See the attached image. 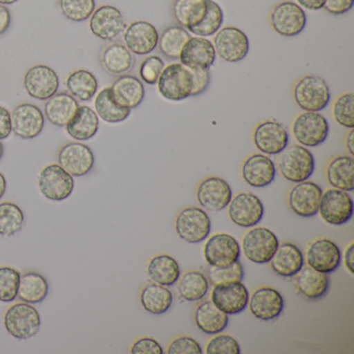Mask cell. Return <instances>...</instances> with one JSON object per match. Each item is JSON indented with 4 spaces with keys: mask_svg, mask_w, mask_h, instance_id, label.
Here are the masks:
<instances>
[{
    "mask_svg": "<svg viewBox=\"0 0 354 354\" xmlns=\"http://www.w3.org/2000/svg\"><path fill=\"white\" fill-rule=\"evenodd\" d=\"M24 86L28 96L46 101L59 91V78L57 72L48 66L37 65L26 71Z\"/></svg>",
    "mask_w": 354,
    "mask_h": 354,
    "instance_id": "cell-16",
    "label": "cell"
},
{
    "mask_svg": "<svg viewBox=\"0 0 354 354\" xmlns=\"http://www.w3.org/2000/svg\"><path fill=\"white\" fill-rule=\"evenodd\" d=\"M95 111L99 119L109 124L122 123L129 118L131 109L120 106L111 96V88H104L95 99Z\"/></svg>",
    "mask_w": 354,
    "mask_h": 354,
    "instance_id": "cell-41",
    "label": "cell"
},
{
    "mask_svg": "<svg viewBox=\"0 0 354 354\" xmlns=\"http://www.w3.org/2000/svg\"><path fill=\"white\" fill-rule=\"evenodd\" d=\"M353 200L349 192L330 188L323 192L318 213L330 225H346L353 216Z\"/></svg>",
    "mask_w": 354,
    "mask_h": 354,
    "instance_id": "cell-8",
    "label": "cell"
},
{
    "mask_svg": "<svg viewBox=\"0 0 354 354\" xmlns=\"http://www.w3.org/2000/svg\"><path fill=\"white\" fill-rule=\"evenodd\" d=\"M26 223L24 211L15 203H0V235L10 237L21 231Z\"/></svg>",
    "mask_w": 354,
    "mask_h": 354,
    "instance_id": "cell-43",
    "label": "cell"
},
{
    "mask_svg": "<svg viewBox=\"0 0 354 354\" xmlns=\"http://www.w3.org/2000/svg\"><path fill=\"white\" fill-rule=\"evenodd\" d=\"M98 80L96 76L86 69H78L72 72L66 80L68 92L76 100L88 102L94 98L98 91Z\"/></svg>",
    "mask_w": 354,
    "mask_h": 354,
    "instance_id": "cell-38",
    "label": "cell"
},
{
    "mask_svg": "<svg viewBox=\"0 0 354 354\" xmlns=\"http://www.w3.org/2000/svg\"><path fill=\"white\" fill-rule=\"evenodd\" d=\"M248 299L250 292L242 281L214 286L211 292V301L229 316L243 312L248 308Z\"/></svg>",
    "mask_w": 354,
    "mask_h": 354,
    "instance_id": "cell-23",
    "label": "cell"
},
{
    "mask_svg": "<svg viewBox=\"0 0 354 354\" xmlns=\"http://www.w3.org/2000/svg\"><path fill=\"white\" fill-rule=\"evenodd\" d=\"M11 12L6 6L0 5V36L7 32L11 26Z\"/></svg>",
    "mask_w": 354,
    "mask_h": 354,
    "instance_id": "cell-56",
    "label": "cell"
},
{
    "mask_svg": "<svg viewBox=\"0 0 354 354\" xmlns=\"http://www.w3.org/2000/svg\"><path fill=\"white\" fill-rule=\"evenodd\" d=\"M354 244L353 242L348 245L346 248L345 254H344V263H345L346 269L349 271L350 274L353 275L354 273Z\"/></svg>",
    "mask_w": 354,
    "mask_h": 354,
    "instance_id": "cell-58",
    "label": "cell"
},
{
    "mask_svg": "<svg viewBox=\"0 0 354 354\" xmlns=\"http://www.w3.org/2000/svg\"><path fill=\"white\" fill-rule=\"evenodd\" d=\"M213 43L204 37H190L182 48L179 61L190 70H210L216 62Z\"/></svg>",
    "mask_w": 354,
    "mask_h": 354,
    "instance_id": "cell-22",
    "label": "cell"
},
{
    "mask_svg": "<svg viewBox=\"0 0 354 354\" xmlns=\"http://www.w3.org/2000/svg\"><path fill=\"white\" fill-rule=\"evenodd\" d=\"M248 306L257 319L270 321L281 316L285 301L281 294L274 288L260 287L250 296Z\"/></svg>",
    "mask_w": 354,
    "mask_h": 354,
    "instance_id": "cell-25",
    "label": "cell"
},
{
    "mask_svg": "<svg viewBox=\"0 0 354 354\" xmlns=\"http://www.w3.org/2000/svg\"><path fill=\"white\" fill-rule=\"evenodd\" d=\"M194 86L192 97L201 96L208 90L211 82L210 70H192Z\"/></svg>",
    "mask_w": 354,
    "mask_h": 354,
    "instance_id": "cell-53",
    "label": "cell"
},
{
    "mask_svg": "<svg viewBox=\"0 0 354 354\" xmlns=\"http://www.w3.org/2000/svg\"><path fill=\"white\" fill-rule=\"evenodd\" d=\"M111 92L113 100L120 106L131 111L140 106L146 96L144 82L128 73L118 76L111 84Z\"/></svg>",
    "mask_w": 354,
    "mask_h": 354,
    "instance_id": "cell-27",
    "label": "cell"
},
{
    "mask_svg": "<svg viewBox=\"0 0 354 354\" xmlns=\"http://www.w3.org/2000/svg\"><path fill=\"white\" fill-rule=\"evenodd\" d=\"M190 37V32L181 26H169L159 35L157 48L167 59L177 61L179 59L182 48Z\"/></svg>",
    "mask_w": 354,
    "mask_h": 354,
    "instance_id": "cell-42",
    "label": "cell"
},
{
    "mask_svg": "<svg viewBox=\"0 0 354 354\" xmlns=\"http://www.w3.org/2000/svg\"><path fill=\"white\" fill-rule=\"evenodd\" d=\"M269 18L272 30L286 38L298 36L306 26V12L293 1H283L275 5Z\"/></svg>",
    "mask_w": 354,
    "mask_h": 354,
    "instance_id": "cell-9",
    "label": "cell"
},
{
    "mask_svg": "<svg viewBox=\"0 0 354 354\" xmlns=\"http://www.w3.org/2000/svg\"><path fill=\"white\" fill-rule=\"evenodd\" d=\"M99 117L91 107L82 105L75 117L66 126L68 136L77 142H86L96 136L99 130Z\"/></svg>",
    "mask_w": 354,
    "mask_h": 354,
    "instance_id": "cell-36",
    "label": "cell"
},
{
    "mask_svg": "<svg viewBox=\"0 0 354 354\" xmlns=\"http://www.w3.org/2000/svg\"><path fill=\"white\" fill-rule=\"evenodd\" d=\"M207 0H174L171 14L178 26L189 32L204 19Z\"/></svg>",
    "mask_w": 354,
    "mask_h": 354,
    "instance_id": "cell-35",
    "label": "cell"
},
{
    "mask_svg": "<svg viewBox=\"0 0 354 354\" xmlns=\"http://www.w3.org/2000/svg\"><path fill=\"white\" fill-rule=\"evenodd\" d=\"M326 179L335 189L354 190V159L348 155L333 157L326 167Z\"/></svg>",
    "mask_w": 354,
    "mask_h": 354,
    "instance_id": "cell-32",
    "label": "cell"
},
{
    "mask_svg": "<svg viewBox=\"0 0 354 354\" xmlns=\"http://www.w3.org/2000/svg\"><path fill=\"white\" fill-rule=\"evenodd\" d=\"M304 261L315 270L330 274L341 265V250L333 240L319 238L310 242L306 248Z\"/></svg>",
    "mask_w": 354,
    "mask_h": 354,
    "instance_id": "cell-15",
    "label": "cell"
},
{
    "mask_svg": "<svg viewBox=\"0 0 354 354\" xmlns=\"http://www.w3.org/2000/svg\"><path fill=\"white\" fill-rule=\"evenodd\" d=\"M194 321L203 333L215 335L227 328L229 315L221 312L211 300H205L196 306Z\"/></svg>",
    "mask_w": 354,
    "mask_h": 354,
    "instance_id": "cell-33",
    "label": "cell"
},
{
    "mask_svg": "<svg viewBox=\"0 0 354 354\" xmlns=\"http://www.w3.org/2000/svg\"><path fill=\"white\" fill-rule=\"evenodd\" d=\"M174 295L165 286L152 283L140 292V304L145 310L153 315H162L173 306Z\"/></svg>",
    "mask_w": 354,
    "mask_h": 354,
    "instance_id": "cell-37",
    "label": "cell"
},
{
    "mask_svg": "<svg viewBox=\"0 0 354 354\" xmlns=\"http://www.w3.org/2000/svg\"><path fill=\"white\" fill-rule=\"evenodd\" d=\"M165 64L158 55H149L140 65V78L148 86H156L159 76L165 69Z\"/></svg>",
    "mask_w": 354,
    "mask_h": 354,
    "instance_id": "cell-49",
    "label": "cell"
},
{
    "mask_svg": "<svg viewBox=\"0 0 354 354\" xmlns=\"http://www.w3.org/2000/svg\"><path fill=\"white\" fill-rule=\"evenodd\" d=\"M3 153H5V147H3V142L0 140V160L3 158Z\"/></svg>",
    "mask_w": 354,
    "mask_h": 354,
    "instance_id": "cell-62",
    "label": "cell"
},
{
    "mask_svg": "<svg viewBox=\"0 0 354 354\" xmlns=\"http://www.w3.org/2000/svg\"><path fill=\"white\" fill-rule=\"evenodd\" d=\"M279 244V238L271 230L257 227L244 235L241 250L250 262L266 264L270 262Z\"/></svg>",
    "mask_w": 354,
    "mask_h": 354,
    "instance_id": "cell-10",
    "label": "cell"
},
{
    "mask_svg": "<svg viewBox=\"0 0 354 354\" xmlns=\"http://www.w3.org/2000/svg\"><path fill=\"white\" fill-rule=\"evenodd\" d=\"M271 269L279 277H294L306 264L301 250L295 244H279L270 260Z\"/></svg>",
    "mask_w": 354,
    "mask_h": 354,
    "instance_id": "cell-28",
    "label": "cell"
},
{
    "mask_svg": "<svg viewBox=\"0 0 354 354\" xmlns=\"http://www.w3.org/2000/svg\"><path fill=\"white\" fill-rule=\"evenodd\" d=\"M295 286L306 299L318 300L328 293L330 279L326 273L319 272L310 266H304L295 275Z\"/></svg>",
    "mask_w": 354,
    "mask_h": 354,
    "instance_id": "cell-31",
    "label": "cell"
},
{
    "mask_svg": "<svg viewBox=\"0 0 354 354\" xmlns=\"http://www.w3.org/2000/svg\"><path fill=\"white\" fill-rule=\"evenodd\" d=\"M123 39L130 53L148 55L158 46L159 32L150 22L134 21L124 30Z\"/></svg>",
    "mask_w": 354,
    "mask_h": 354,
    "instance_id": "cell-24",
    "label": "cell"
},
{
    "mask_svg": "<svg viewBox=\"0 0 354 354\" xmlns=\"http://www.w3.org/2000/svg\"><path fill=\"white\" fill-rule=\"evenodd\" d=\"M130 352L132 354H163V348L157 339L151 337H142L136 339Z\"/></svg>",
    "mask_w": 354,
    "mask_h": 354,
    "instance_id": "cell-52",
    "label": "cell"
},
{
    "mask_svg": "<svg viewBox=\"0 0 354 354\" xmlns=\"http://www.w3.org/2000/svg\"><path fill=\"white\" fill-rule=\"evenodd\" d=\"M21 272L10 266L0 267V301L11 302L18 297Z\"/></svg>",
    "mask_w": 354,
    "mask_h": 354,
    "instance_id": "cell-48",
    "label": "cell"
},
{
    "mask_svg": "<svg viewBox=\"0 0 354 354\" xmlns=\"http://www.w3.org/2000/svg\"><path fill=\"white\" fill-rule=\"evenodd\" d=\"M212 43L217 57L227 63H239L250 53L248 37L235 26L221 28L214 35Z\"/></svg>",
    "mask_w": 354,
    "mask_h": 354,
    "instance_id": "cell-7",
    "label": "cell"
},
{
    "mask_svg": "<svg viewBox=\"0 0 354 354\" xmlns=\"http://www.w3.org/2000/svg\"><path fill=\"white\" fill-rule=\"evenodd\" d=\"M80 109L77 100L66 92L57 93L46 100L44 115L53 125L66 127Z\"/></svg>",
    "mask_w": 354,
    "mask_h": 354,
    "instance_id": "cell-29",
    "label": "cell"
},
{
    "mask_svg": "<svg viewBox=\"0 0 354 354\" xmlns=\"http://www.w3.org/2000/svg\"><path fill=\"white\" fill-rule=\"evenodd\" d=\"M18 0H0V5L11 6L17 3Z\"/></svg>",
    "mask_w": 354,
    "mask_h": 354,
    "instance_id": "cell-61",
    "label": "cell"
},
{
    "mask_svg": "<svg viewBox=\"0 0 354 354\" xmlns=\"http://www.w3.org/2000/svg\"><path fill=\"white\" fill-rule=\"evenodd\" d=\"M346 149H347L348 153L350 156H354V130L349 129L347 136H346L345 140Z\"/></svg>",
    "mask_w": 354,
    "mask_h": 354,
    "instance_id": "cell-59",
    "label": "cell"
},
{
    "mask_svg": "<svg viewBox=\"0 0 354 354\" xmlns=\"http://www.w3.org/2000/svg\"><path fill=\"white\" fill-rule=\"evenodd\" d=\"M232 198H233V192L231 186L223 178H206L198 184V190H196L198 204L205 210L212 211V212H217L227 208Z\"/></svg>",
    "mask_w": 354,
    "mask_h": 354,
    "instance_id": "cell-20",
    "label": "cell"
},
{
    "mask_svg": "<svg viewBox=\"0 0 354 354\" xmlns=\"http://www.w3.org/2000/svg\"><path fill=\"white\" fill-rule=\"evenodd\" d=\"M159 95L171 102H181L192 97L194 80L192 70L181 63L165 67L156 84Z\"/></svg>",
    "mask_w": 354,
    "mask_h": 354,
    "instance_id": "cell-2",
    "label": "cell"
},
{
    "mask_svg": "<svg viewBox=\"0 0 354 354\" xmlns=\"http://www.w3.org/2000/svg\"><path fill=\"white\" fill-rule=\"evenodd\" d=\"M241 175L248 185L266 187L274 181L277 167L268 155L252 154L242 163Z\"/></svg>",
    "mask_w": 354,
    "mask_h": 354,
    "instance_id": "cell-26",
    "label": "cell"
},
{
    "mask_svg": "<svg viewBox=\"0 0 354 354\" xmlns=\"http://www.w3.org/2000/svg\"><path fill=\"white\" fill-rule=\"evenodd\" d=\"M227 208L230 219L238 227H254L264 217V205L260 198L252 192H240L232 198Z\"/></svg>",
    "mask_w": 354,
    "mask_h": 354,
    "instance_id": "cell-13",
    "label": "cell"
},
{
    "mask_svg": "<svg viewBox=\"0 0 354 354\" xmlns=\"http://www.w3.org/2000/svg\"><path fill=\"white\" fill-rule=\"evenodd\" d=\"M223 11L221 6L214 0H207V12L203 21L196 28L189 30L194 36L209 37L214 36L223 24Z\"/></svg>",
    "mask_w": 354,
    "mask_h": 354,
    "instance_id": "cell-44",
    "label": "cell"
},
{
    "mask_svg": "<svg viewBox=\"0 0 354 354\" xmlns=\"http://www.w3.org/2000/svg\"><path fill=\"white\" fill-rule=\"evenodd\" d=\"M293 99L301 111L320 113L330 102V88L320 76H302L294 84Z\"/></svg>",
    "mask_w": 354,
    "mask_h": 354,
    "instance_id": "cell-1",
    "label": "cell"
},
{
    "mask_svg": "<svg viewBox=\"0 0 354 354\" xmlns=\"http://www.w3.org/2000/svg\"><path fill=\"white\" fill-rule=\"evenodd\" d=\"M47 279L36 271H28L20 277L18 297L21 301L30 304H41L48 295Z\"/></svg>",
    "mask_w": 354,
    "mask_h": 354,
    "instance_id": "cell-39",
    "label": "cell"
},
{
    "mask_svg": "<svg viewBox=\"0 0 354 354\" xmlns=\"http://www.w3.org/2000/svg\"><path fill=\"white\" fill-rule=\"evenodd\" d=\"M323 190L315 182L306 181L296 183L289 192V207L296 215L304 218L316 216Z\"/></svg>",
    "mask_w": 354,
    "mask_h": 354,
    "instance_id": "cell-21",
    "label": "cell"
},
{
    "mask_svg": "<svg viewBox=\"0 0 354 354\" xmlns=\"http://www.w3.org/2000/svg\"><path fill=\"white\" fill-rule=\"evenodd\" d=\"M62 14L73 22H84L94 13L95 0H59Z\"/></svg>",
    "mask_w": 354,
    "mask_h": 354,
    "instance_id": "cell-45",
    "label": "cell"
},
{
    "mask_svg": "<svg viewBox=\"0 0 354 354\" xmlns=\"http://www.w3.org/2000/svg\"><path fill=\"white\" fill-rule=\"evenodd\" d=\"M354 0H325L323 9L330 15H344L353 8Z\"/></svg>",
    "mask_w": 354,
    "mask_h": 354,
    "instance_id": "cell-54",
    "label": "cell"
},
{
    "mask_svg": "<svg viewBox=\"0 0 354 354\" xmlns=\"http://www.w3.org/2000/svg\"><path fill=\"white\" fill-rule=\"evenodd\" d=\"M38 186L41 194L53 202L67 200L74 190L73 176L59 165H49L40 171Z\"/></svg>",
    "mask_w": 354,
    "mask_h": 354,
    "instance_id": "cell-11",
    "label": "cell"
},
{
    "mask_svg": "<svg viewBox=\"0 0 354 354\" xmlns=\"http://www.w3.org/2000/svg\"><path fill=\"white\" fill-rule=\"evenodd\" d=\"M100 64L106 73L113 76L129 73L133 69V53L121 43H111L101 50Z\"/></svg>",
    "mask_w": 354,
    "mask_h": 354,
    "instance_id": "cell-30",
    "label": "cell"
},
{
    "mask_svg": "<svg viewBox=\"0 0 354 354\" xmlns=\"http://www.w3.org/2000/svg\"><path fill=\"white\" fill-rule=\"evenodd\" d=\"M241 246L235 237L227 233H217L207 240L204 257L209 266L227 267L239 261Z\"/></svg>",
    "mask_w": 354,
    "mask_h": 354,
    "instance_id": "cell-14",
    "label": "cell"
},
{
    "mask_svg": "<svg viewBox=\"0 0 354 354\" xmlns=\"http://www.w3.org/2000/svg\"><path fill=\"white\" fill-rule=\"evenodd\" d=\"M207 279L213 286L227 285V283L242 281L244 277L243 265L240 261L227 267L210 266L207 269Z\"/></svg>",
    "mask_w": 354,
    "mask_h": 354,
    "instance_id": "cell-47",
    "label": "cell"
},
{
    "mask_svg": "<svg viewBox=\"0 0 354 354\" xmlns=\"http://www.w3.org/2000/svg\"><path fill=\"white\" fill-rule=\"evenodd\" d=\"M6 190H7V180L3 174L0 171V200L5 196Z\"/></svg>",
    "mask_w": 354,
    "mask_h": 354,
    "instance_id": "cell-60",
    "label": "cell"
},
{
    "mask_svg": "<svg viewBox=\"0 0 354 354\" xmlns=\"http://www.w3.org/2000/svg\"><path fill=\"white\" fill-rule=\"evenodd\" d=\"M207 354H240L241 348L235 337L217 333L207 344Z\"/></svg>",
    "mask_w": 354,
    "mask_h": 354,
    "instance_id": "cell-50",
    "label": "cell"
},
{
    "mask_svg": "<svg viewBox=\"0 0 354 354\" xmlns=\"http://www.w3.org/2000/svg\"><path fill=\"white\" fill-rule=\"evenodd\" d=\"M5 327L15 339H28L40 330L41 317L38 310L28 302H17L5 314Z\"/></svg>",
    "mask_w": 354,
    "mask_h": 354,
    "instance_id": "cell-4",
    "label": "cell"
},
{
    "mask_svg": "<svg viewBox=\"0 0 354 354\" xmlns=\"http://www.w3.org/2000/svg\"><path fill=\"white\" fill-rule=\"evenodd\" d=\"M333 117L342 127L347 129L354 128V95L344 93L339 95L333 104Z\"/></svg>",
    "mask_w": 354,
    "mask_h": 354,
    "instance_id": "cell-46",
    "label": "cell"
},
{
    "mask_svg": "<svg viewBox=\"0 0 354 354\" xmlns=\"http://www.w3.org/2000/svg\"><path fill=\"white\" fill-rule=\"evenodd\" d=\"M59 165L73 177H84L91 173L95 165L92 149L82 142L64 145L57 155Z\"/></svg>",
    "mask_w": 354,
    "mask_h": 354,
    "instance_id": "cell-17",
    "label": "cell"
},
{
    "mask_svg": "<svg viewBox=\"0 0 354 354\" xmlns=\"http://www.w3.org/2000/svg\"><path fill=\"white\" fill-rule=\"evenodd\" d=\"M252 140L262 154L279 155L289 146V131L283 124L267 120L254 128Z\"/></svg>",
    "mask_w": 354,
    "mask_h": 354,
    "instance_id": "cell-12",
    "label": "cell"
},
{
    "mask_svg": "<svg viewBox=\"0 0 354 354\" xmlns=\"http://www.w3.org/2000/svg\"><path fill=\"white\" fill-rule=\"evenodd\" d=\"M147 272L151 281L165 287L175 285L181 277V268L178 261L165 254L153 257L147 267Z\"/></svg>",
    "mask_w": 354,
    "mask_h": 354,
    "instance_id": "cell-34",
    "label": "cell"
},
{
    "mask_svg": "<svg viewBox=\"0 0 354 354\" xmlns=\"http://www.w3.org/2000/svg\"><path fill=\"white\" fill-rule=\"evenodd\" d=\"M12 115V132L22 140H34L42 133L45 115L40 107L22 103L14 109Z\"/></svg>",
    "mask_w": 354,
    "mask_h": 354,
    "instance_id": "cell-19",
    "label": "cell"
},
{
    "mask_svg": "<svg viewBox=\"0 0 354 354\" xmlns=\"http://www.w3.org/2000/svg\"><path fill=\"white\" fill-rule=\"evenodd\" d=\"M315 165L314 155L301 145L288 146L277 160L281 175L295 184L310 179L314 174Z\"/></svg>",
    "mask_w": 354,
    "mask_h": 354,
    "instance_id": "cell-3",
    "label": "cell"
},
{
    "mask_svg": "<svg viewBox=\"0 0 354 354\" xmlns=\"http://www.w3.org/2000/svg\"><path fill=\"white\" fill-rule=\"evenodd\" d=\"M90 18L91 32L103 41L115 40L127 28L123 14L113 6H101Z\"/></svg>",
    "mask_w": 354,
    "mask_h": 354,
    "instance_id": "cell-18",
    "label": "cell"
},
{
    "mask_svg": "<svg viewBox=\"0 0 354 354\" xmlns=\"http://www.w3.org/2000/svg\"><path fill=\"white\" fill-rule=\"evenodd\" d=\"M176 283L180 296L186 301L190 302L204 299L210 287L206 275L196 270L187 271L181 274Z\"/></svg>",
    "mask_w": 354,
    "mask_h": 354,
    "instance_id": "cell-40",
    "label": "cell"
},
{
    "mask_svg": "<svg viewBox=\"0 0 354 354\" xmlns=\"http://www.w3.org/2000/svg\"><path fill=\"white\" fill-rule=\"evenodd\" d=\"M296 3L308 11H319L323 9L325 0H296Z\"/></svg>",
    "mask_w": 354,
    "mask_h": 354,
    "instance_id": "cell-57",
    "label": "cell"
},
{
    "mask_svg": "<svg viewBox=\"0 0 354 354\" xmlns=\"http://www.w3.org/2000/svg\"><path fill=\"white\" fill-rule=\"evenodd\" d=\"M329 132L328 121L320 113L304 111L292 124L294 138L306 148H315L322 145L328 138Z\"/></svg>",
    "mask_w": 354,
    "mask_h": 354,
    "instance_id": "cell-5",
    "label": "cell"
},
{
    "mask_svg": "<svg viewBox=\"0 0 354 354\" xmlns=\"http://www.w3.org/2000/svg\"><path fill=\"white\" fill-rule=\"evenodd\" d=\"M12 133V115L5 106L0 105V140H6Z\"/></svg>",
    "mask_w": 354,
    "mask_h": 354,
    "instance_id": "cell-55",
    "label": "cell"
},
{
    "mask_svg": "<svg viewBox=\"0 0 354 354\" xmlns=\"http://www.w3.org/2000/svg\"><path fill=\"white\" fill-rule=\"evenodd\" d=\"M167 352L169 354H202L203 349L194 337L181 335L171 342Z\"/></svg>",
    "mask_w": 354,
    "mask_h": 354,
    "instance_id": "cell-51",
    "label": "cell"
},
{
    "mask_svg": "<svg viewBox=\"0 0 354 354\" xmlns=\"http://www.w3.org/2000/svg\"><path fill=\"white\" fill-rule=\"evenodd\" d=\"M175 229L183 241L201 243L210 235L211 219L204 209L186 207L176 216Z\"/></svg>",
    "mask_w": 354,
    "mask_h": 354,
    "instance_id": "cell-6",
    "label": "cell"
}]
</instances>
